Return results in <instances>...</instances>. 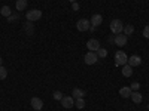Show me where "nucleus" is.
Instances as JSON below:
<instances>
[{
  "label": "nucleus",
  "instance_id": "nucleus-27",
  "mask_svg": "<svg viewBox=\"0 0 149 111\" xmlns=\"http://www.w3.org/2000/svg\"><path fill=\"white\" fill-rule=\"evenodd\" d=\"M17 19H18V15H10V16L8 18V21H9V22H15Z\"/></svg>",
  "mask_w": 149,
  "mask_h": 111
},
{
  "label": "nucleus",
  "instance_id": "nucleus-6",
  "mask_svg": "<svg viewBox=\"0 0 149 111\" xmlns=\"http://www.w3.org/2000/svg\"><path fill=\"white\" fill-rule=\"evenodd\" d=\"M113 43H115L116 46H121V47H122V46H125V45L128 43V37H127L125 34H122V33H121V34H116Z\"/></svg>",
  "mask_w": 149,
  "mask_h": 111
},
{
  "label": "nucleus",
  "instance_id": "nucleus-15",
  "mask_svg": "<svg viewBox=\"0 0 149 111\" xmlns=\"http://www.w3.org/2000/svg\"><path fill=\"white\" fill-rule=\"evenodd\" d=\"M72 96H73V99H78V98H84L85 96V90L79 89V88H74L73 92H72Z\"/></svg>",
  "mask_w": 149,
  "mask_h": 111
},
{
  "label": "nucleus",
  "instance_id": "nucleus-21",
  "mask_svg": "<svg viewBox=\"0 0 149 111\" xmlns=\"http://www.w3.org/2000/svg\"><path fill=\"white\" fill-rule=\"evenodd\" d=\"M122 33L128 37L130 34H133V33H134V27H133V25H127V27H124V31H122Z\"/></svg>",
  "mask_w": 149,
  "mask_h": 111
},
{
  "label": "nucleus",
  "instance_id": "nucleus-10",
  "mask_svg": "<svg viewBox=\"0 0 149 111\" xmlns=\"http://www.w3.org/2000/svg\"><path fill=\"white\" fill-rule=\"evenodd\" d=\"M90 22H91V25L93 27H98V25H102V22H103V16L100 15V14H94L93 16H91V19H90Z\"/></svg>",
  "mask_w": 149,
  "mask_h": 111
},
{
  "label": "nucleus",
  "instance_id": "nucleus-16",
  "mask_svg": "<svg viewBox=\"0 0 149 111\" xmlns=\"http://www.w3.org/2000/svg\"><path fill=\"white\" fill-rule=\"evenodd\" d=\"M15 9L17 10H24V9H27V0H17L15 2Z\"/></svg>",
  "mask_w": 149,
  "mask_h": 111
},
{
  "label": "nucleus",
  "instance_id": "nucleus-22",
  "mask_svg": "<svg viewBox=\"0 0 149 111\" xmlns=\"http://www.w3.org/2000/svg\"><path fill=\"white\" fill-rule=\"evenodd\" d=\"M97 56H98V58H106V56H107V51H106L104 47H100V49L97 51Z\"/></svg>",
  "mask_w": 149,
  "mask_h": 111
},
{
  "label": "nucleus",
  "instance_id": "nucleus-7",
  "mask_svg": "<svg viewBox=\"0 0 149 111\" xmlns=\"http://www.w3.org/2000/svg\"><path fill=\"white\" fill-rule=\"evenodd\" d=\"M30 104H31L33 110H36V111H40V110L43 108V101L40 99V98H37V96L31 98V101H30Z\"/></svg>",
  "mask_w": 149,
  "mask_h": 111
},
{
  "label": "nucleus",
  "instance_id": "nucleus-30",
  "mask_svg": "<svg viewBox=\"0 0 149 111\" xmlns=\"http://www.w3.org/2000/svg\"><path fill=\"white\" fill-rule=\"evenodd\" d=\"M0 65H2V56H0Z\"/></svg>",
  "mask_w": 149,
  "mask_h": 111
},
{
  "label": "nucleus",
  "instance_id": "nucleus-19",
  "mask_svg": "<svg viewBox=\"0 0 149 111\" xmlns=\"http://www.w3.org/2000/svg\"><path fill=\"white\" fill-rule=\"evenodd\" d=\"M74 107L79 108V110L85 108V99H84V98H78V99H74Z\"/></svg>",
  "mask_w": 149,
  "mask_h": 111
},
{
  "label": "nucleus",
  "instance_id": "nucleus-14",
  "mask_svg": "<svg viewBox=\"0 0 149 111\" xmlns=\"http://www.w3.org/2000/svg\"><path fill=\"white\" fill-rule=\"evenodd\" d=\"M131 92H133V90L128 88V86H124V88L119 89V95H121L122 98H130V96H131Z\"/></svg>",
  "mask_w": 149,
  "mask_h": 111
},
{
  "label": "nucleus",
  "instance_id": "nucleus-3",
  "mask_svg": "<svg viewBox=\"0 0 149 111\" xmlns=\"http://www.w3.org/2000/svg\"><path fill=\"white\" fill-rule=\"evenodd\" d=\"M26 18H27V21H31V22L39 21V19L42 18V12H40L39 9H31V10H29V12H27Z\"/></svg>",
  "mask_w": 149,
  "mask_h": 111
},
{
  "label": "nucleus",
  "instance_id": "nucleus-28",
  "mask_svg": "<svg viewBox=\"0 0 149 111\" xmlns=\"http://www.w3.org/2000/svg\"><path fill=\"white\" fill-rule=\"evenodd\" d=\"M115 42V37H109V43H113Z\"/></svg>",
  "mask_w": 149,
  "mask_h": 111
},
{
  "label": "nucleus",
  "instance_id": "nucleus-1",
  "mask_svg": "<svg viewBox=\"0 0 149 111\" xmlns=\"http://www.w3.org/2000/svg\"><path fill=\"white\" fill-rule=\"evenodd\" d=\"M110 31L113 33L115 36L116 34H121L124 31V25H122V21L121 19H113L110 22Z\"/></svg>",
  "mask_w": 149,
  "mask_h": 111
},
{
  "label": "nucleus",
  "instance_id": "nucleus-24",
  "mask_svg": "<svg viewBox=\"0 0 149 111\" xmlns=\"http://www.w3.org/2000/svg\"><path fill=\"white\" fill-rule=\"evenodd\" d=\"M54 99L61 101V99H63V93H61L60 90H55V92H54Z\"/></svg>",
  "mask_w": 149,
  "mask_h": 111
},
{
  "label": "nucleus",
  "instance_id": "nucleus-9",
  "mask_svg": "<svg viewBox=\"0 0 149 111\" xmlns=\"http://www.w3.org/2000/svg\"><path fill=\"white\" fill-rule=\"evenodd\" d=\"M127 64L131 65L133 68H134V67H139V65L142 64V58H140L139 55H131V56L128 58V61H127Z\"/></svg>",
  "mask_w": 149,
  "mask_h": 111
},
{
  "label": "nucleus",
  "instance_id": "nucleus-12",
  "mask_svg": "<svg viewBox=\"0 0 149 111\" xmlns=\"http://www.w3.org/2000/svg\"><path fill=\"white\" fill-rule=\"evenodd\" d=\"M131 99H133V102L134 104H140L142 101H143V96H142V93L140 92H137V90H136V92H131Z\"/></svg>",
  "mask_w": 149,
  "mask_h": 111
},
{
  "label": "nucleus",
  "instance_id": "nucleus-18",
  "mask_svg": "<svg viewBox=\"0 0 149 111\" xmlns=\"http://www.w3.org/2000/svg\"><path fill=\"white\" fill-rule=\"evenodd\" d=\"M0 14H2L3 16H6V18H9L12 15V9L9 6H3L2 9H0Z\"/></svg>",
  "mask_w": 149,
  "mask_h": 111
},
{
  "label": "nucleus",
  "instance_id": "nucleus-2",
  "mask_svg": "<svg viewBox=\"0 0 149 111\" xmlns=\"http://www.w3.org/2000/svg\"><path fill=\"white\" fill-rule=\"evenodd\" d=\"M127 61H128V56L124 53L122 51H118V52L115 53V65L122 67V65L127 64Z\"/></svg>",
  "mask_w": 149,
  "mask_h": 111
},
{
  "label": "nucleus",
  "instance_id": "nucleus-20",
  "mask_svg": "<svg viewBox=\"0 0 149 111\" xmlns=\"http://www.w3.org/2000/svg\"><path fill=\"white\" fill-rule=\"evenodd\" d=\"M6 77H8V70L3 65H0V80H5Z\"/></svg>",
  "mask_w": 149,
  "mask_h": 111
},
{
  "label": "nucleus",
  "instance_id": "nucleus-17",
  "mask_svg": "<svg viewBox=\"0 0 149 111\" xmlns=\"http://www.w3.org/2000/svg\"><path fill=\"white\" fill-rule=\"evenodd\" d=\"M24 30H26V33H27L29 36H31V34H33V31H34L33 22H31V21H27L26 24H24Z\"/></svg>",
  "mask_w": 149,
  "mask_h": 111
},
{
  "label": "nucleus",
  "instance_id": "nucleus-4",
  "mask_svg": "<svg viewBox=\"0 0 149 111\" xmlns=\"http://www.w3.org/2000/svg\"><path fill=\"white\" fill-rule=\"evenodd\" d=\"M90 27H91V22H90V19H85V18H82V19H79V21L76 22V28H78V31L85 33V31H88V30H90Z\"/></svg>",
  "mask_w": 149,
  "mask_h": 111
},
{
  "label": "nucleus",
  "instance_id": "nucleus-11",
  "mask_svg": "<svg viewBox=\"0 0 149 111\" xmlns=\"http://www.w3.org/2000/svg\"><path fill=\"white\" fill-rule=\"evenodd\" d=\"M61 105H63L64 108H72L74 105V99H73V96H63V99L60 101Z\"/></svg>",
  "mask_w": 149,
  "mask_h": 111
},
{
  "label": "nucleus",
  "instance_id": "nucleus-25",
  "mask_svg": "<svg viewBox=\"0 0 149 111\" xmlns=\"http://www.w3.org/2000/svg\"><path fill=\"white\" fill-rule=\"evenodd\" d=\"M143 37H145V39H149V25H146L143 28Z\"/></svg>",
  "mask_w": 149,
  "mask_h": 111
},
{
  "label": "nucleus",
  "instance_id": "nucleus-8",
  "mask_svg": "<svg viewBox=\"0 0 149 111\" xmlns=\"http://www.w3.org/2000/svg\"><path fill=\"white\" fill-rule=\"evenodd\" d=\"M86 47L90 49V52H97L98 49H100V43H98V40H95V39H90L88 42H86Z\"/></svg>",
  "mask_w": 149,
  "mask_h": 111
},
{
  "label": "nucleus",
  "instance_id": "nucleus-29",
  "mask_svg": "<svg viewBox=\"0 0 149 111\" xmlns=\"http://www.w3.org/2000/svg\"><path fill=\"white\" fill-rule=\"evenodd\" d=\"M69 2H72V3H74V2H76V0H69Z\"/></svg>",
  "mask_w": 149,
  "mask_h": 111
},
{
  "label": "nucleus",
  "instance_id": "nucleus-13",
  "mask_svg": "<svg viewBox=\"0 0 149 111\" xmlns=\"http://www.w3.org/2000/svg\"><path fill=\"white\" fill-rule=\"evenodd\" d=\"M131 74H133V67L125 64V65H122V76L124 77H131Z\"/></svg>",
  "mask_w": 149,
  "mask_h": 111
},
{
  "label": "nucleus",
  "instance_id": "nucleus-26",
  "mask_svg": "<svg viewBox=\"0 0 149 111\" xmlns=\"http://www.w3.org/2000/svg\"><path fill=\"white\" fill-rule=\"evenodd\" d=\"M72 9H73L74 12H78V10H79V3H78V2H74V3H72Z\"/></svg>",
  "mask_w": 149,
  "mask_h": 111
},
{
  "label": "nucleus",
  "instance_id": "nucleus-5",
  "mask_svg": "<svg viewBox=\"0 0 149 111\" xmlns=\"http://www.w3.org/2000/svg\"><path fill=\"white\" fill-rule=\"evenodd\" d=\"M97 59H98L97 52H88V53L85 55V58H84V61H85L86 65H94V64L97 62Z\"/></svg>",
  "mask_w": 149,
  "mask_h": 111
},
{
  "label": "nucleus",
  "instance_id": "nucleus-23",
  "mask_svg": "<svg viewBox=\"0 0 149 111\" xmlns=\"http://www.w3.org/2000/svg\"><path fill=\"white\" fill-rule=\"evenodd\" d=\"M130 89H131L133 92L139 90V89H140V83H137V82H133V83H131V86H130Z\"/></svg>",
  "mask_w": 149,
  "mask_h": 111
}]
</instances>
